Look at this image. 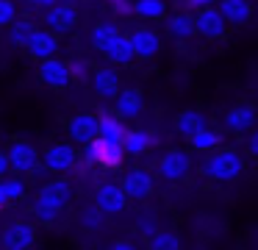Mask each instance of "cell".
I'll return each instance as SVG.
<instances>
[{
  "label": "cell",
  "mask_w": 258,
  "mask_h": 250,
  "mask_svg": "<svg viewBox=\"0 0 258 250\" xmlns=\"http://www.w3.org/2000/svg\"><path fill=\"white\" fill-rule=\"evenodd\" d=\"M136 228H139V231L145 233V236H153V233L158 231V222H156V217H139Z\"/></svg>",
  "instance_id": "obj_34"
},
{
  "label": "cell",
  "mask_w": 258,
  "mask_h": 250,
  "mask_svg": "<svg viewBox=\"0 0 258 250\" xmlns=\"http://www.w3.org/2000/svg\"><path fill=\"white\" fill-rule=\"evenodd\" d=\"M45 189L50 194H56L58 200H64V203H70V200H73V183H70L67 178H56V181L45 183Z\"/></svg>",
  "instance_id": "obj_32"
},
{
  "label": "cell",
  "mask_w": 258,
  "mask_h": 250,
  "mask_svg": "<svg viewBox=\"0 0 258 250\" xmlns=\"http://www.w3.org/2000/svg\"><path fill=\"white\" fill-rule=\"evenodd\" d=\"M92 89H95V94L103 100L117 97V92L122 89L119 86V72L114 70V67H100V70H95V75H92Z\"/></svg>",
  "instance_id": "obj_18"
},
{
  "label": "cell",
  "mask_w": 258,
  "mask_h": 250,
  "mask_svg": "<svg viewBox=\"0 0 258 250\" xmlns=\"http://www.w3.org/2000/svg\"><path fill=\"white\" fill-rule=\"evenodd\" d=\"M45 25L53 33H70L78 25V9L73 3H67V0H58V3H53L45 11Z\"/></svg>",
  "instance_id": "obj_5"
},
{
  "label": "cell",
  "mask_w": 258,
  "mask_h": 250,
  "mask_svg": "<svg viewBox=\"0 0 258 250\" xmlns=\"http://www.w3.org/2000/svg\"><path fill=\"white\" fill-rule=\"evenodd\" d=\"M255 125V109L252 106H233V109L225 114V128L233 133H244Z\"/></svg>",
  "instance_id": "obj_19"
},
{
  "label": "cell",
  "mask_w": 258,
  "mask_h": 250,
  "mask_svg": "<svg viewBox=\"0 0 258 250\" xmlns=\"http://www.w3.org/2000/svg\"><path fill=\"white\" fill-rule=\"evenodd\" d=\"M9 170H12V167H9V156H6V150H0V178L6 175Z\"/></svg>",
  "instance_id": "obj_40"
},
{
  "label": "cell",
  "mask_w": 258,
  "mask_h": 250,
  "mask_svg": "<svg viewBox=\"0 0 258 250\" xmlns=\"http://www.w3.org/2000/svg\"><path fill=\"white\" fill-rule=\"evenodd\" d=\"M219 142H222V139H219V133L217 131H211V128H200V131H195L189 136V144L195 150H203V153H208V150H217L219 147Z\"/></svg>",
  "instance_id": "obj_26"
},
{
  "label": "cell",
  "mask_w": 258,
  "mask_h": 250,
  "mask_svg": "<svg viewBox=\"0 0 258 250\" xmlns=\"http://www.w3.org/2000/svg\"><path fill=\"white\" fill-rule=\"evenodd\" d=\"M28 3L34 6V9H42V11H45V9H50L53 3H58V0H28Z\"/></svg>",
  "instance_id": "obj_41"
},
{
  "label": "cell",
  "mask_w": 258,
  "mask_h": 250,
  "mask_svg": "<svg viewBox=\"0 0 258 250\" xmlns=\"http://www.w3.org/2000/svg\"><path fill=\"white\" fill-rule=\"evenodd\" d=\"M167 20V31L172 39H191L197 33L195 28V17L186 14V11H178V14H167L164 17Z\"/></svg>",
  "instance_id": "obj_22"
},
{
  "label": "cell",
  "mask_w": 258,
  "mask_h": 250,
  "mask_svg": "<svg viewBox=\"0 0 258 250\" xmlns=\"http://www.w3.org/2000/svg\"><path fill=\"white\" fill-rule=\"evenodd\" d=\"M64 200H58L56 194H50L47 189H42L39 194H36L34 200V217L42 222V225H53V222L58 220V214L64 211Z\"/></svg>",
  "instance_id": "obj_14"
},
{
  "label": "cell",
  "mask_w": 258,
  "mask_h": 250,
  "mask_svg": "<svg viewBox=\"0 0 258 250\" xmlns=\"http://www.w3.org/2000/svg\"><path fill=\"white\" fill-rule=\"evenodd\" d=\"M100 53L106 56L111 64H119V67L131 64V61L136 59V56H134V44H131V36H128V33H119V31L114 33L106 44H103Z\"/></svg>",
  "instance_id": "obj_12"
},
{
  "label": "cell",
  "mask_w": 258,
  "mask_h": 250,
  "mask_svg": "<svg viewBox=\"0 0 258 250\" xmlns=\"http://www.w3.org/2000/svg\"><path fill=\"white\" fill-rule=\"evenodd\" d=\"M147 247L150 250H175V247H180V239L172 231H156L153 236H147Z\"/></svg>",
  "instance_id": "obj_27"
},
{
  "label": "cell",
  "mask_w": 258,
  "mask_h": 250,
  "mask_svg": "<svg viewBox=\"0 0 258 250\" xmlns=\"http://www.w3.org/2000/svg\"><path fill=\"white\" fill-rule=\"evenodd\" d=\"M150 144H153V133L150 131H142V128L125 131V136H122V150L128 156H142Z\"/></svg>",
  "instance_id": "obj_23"
},
{
  "label": "cell",
  "mask_w": 258,
  "mask_h": 250,
  "mask_svg": "<svg viewBox=\"0 0 258 250\" xmlns=\"http://www.w3.org/2000/svg\"><path fill=\"white\" fill-rule=\"evenodd\" d=\"M191 170V159L186 150H167V153L161 156V161H158V175L164 178V181H183L186 175H189Z\"/></svg>",
  "instance_id": "obj_7"
},
{
  "label": "cell",
  "mask_w": 258,
  "mask_h": 250,
  "mask_svg": "<svg viewBox=\"0 0 258 250\" xmlns=\"http://www.w3.org/2000/svg\"><path fill=\"white\" fill-rule=\"evenodd\" d=\"M39 78H42V83H47L50 89H64L70 81H73L70 64H64V61L56 59V56L39 61Z\"/></svg>",
  "instance_id": "obj_10"
},
{
  "label": "cell",
  "mask_w": 258,
  "mask_h": 250,
  "mask_svg": "<svg viewBox=\"0 0 258 250\" xmlns=\"http://www.w3.org/2000/svg\"><path fill=\"white\" fill-rule=\"evenodd\" d=\"M219 11H222L225 22H230V25H244L252 17V3L250 0H219Z\"/></svg>",
  "instance_id": "obj_21"
},
{
  "label": "cell",
  "mask_w": 258,
  "mask_h": 250,
  "mask_svg": "<svg viewBox=\"0 0 258 250\" xmlns=\"http://www.w3.org/2000/svg\"><path fill=\"white\" fill-rule=\"evenodd\" d=\"M67 3H73V0H67Z\"/></svg>",
  "instance_id": "obj_43"
},
{
  "label": "cell",
  "mask_w": 258,
  "mask_h": 250,
  "mask_svg": "<svg viewBox=\"0 0 258 250\" xmlns=\"http://www.w3.org/2000/svg\"><path fill=\"white\" fill-rule=\"evenodd\" d=\"M95 206L103 211V214H119V211H125V206H128V194H125V189L119 186V183H100L95 192Z\"/></svg>",
  "instance_id": "obj_8"
},
{
  "label": "cell",
  "mask_w": 258,
  "mask_h": 250,
  "mask_svg": "<svg viewBox=\"0 0 258 250\" xmlns=\"http://www.w3.org/2000/svg\"><path fill=\"white\" fill-rule=\"evenodd\" d=\"M117 31H119V28L114 25V22H97V25L92 28V47H95V50H103V44H106Z\"/></svg>",
  "instance_id": "obj_29"
},
{
  "label": "cell",
  "mask_w": 258,
  "mask_h": 250,
  "mask_svg": "<svg viewBox=\"0 0 258 250\" xmlns=\"http://www.w3.org/2000/svg\"><path fill=\"white\" fill-rule=\"evenodd\" d=\"M241 170H244V159H241L236 150H214L211 156L206 159V164H203V175L211 178V181H233V178L241 175Z\"/></svg>",
  "instance_id": "obj_1"
},
{
  "label": "cell",
  "mask_w": 258,
  "mask_h": 250,
  "mask_svg": "<svg viewBox=\"0 0 258 250\" xmlns=\"http://www.w3.org/2000/svg\"><path fill=\"white\" fill-rule=\"evenodd\" d=\"M206 125H208L206 117H203L197 109H186V111H180L178 120H175V131H178L183 139H189L195 131H200V128H206Z\"/></svg>",
  "instance_id": "obj_24"
},
{
  "label": "cell",
  "mask_w": 258,
  "mask_h": 250,
  "mask_svg": "<svg viewBox=\"0 0 258 250\" xmlns=\"http://www.w3.org/2000/svg\"><path fill=\"white\" fill-rule=\"evenodd\" d=\"M117 14H134V0H108Z\"/></svg>",
  "instance_id": "obj_36"
},
{
  "label": "cell",
  "mask_w": 258,
  "mask_h": 250,
  "mask_svg": "<svg viewBox=\"0 0 258 250\" xmlns=\"http://www.w3.org/2000/svg\"><path fill=\"white\" fill-rule=\"evenodd\" d=\"M70 75L78 78V81H86V78H89V67H86L84 61H73V64H70Z\"/></svg>",
  "instance_id": "obj_35"
},
{
  "label": "cell",
  "mask_w": 258,
  "mask_h": 250,
  "mask_svg": "<svg viewBox=\"0 0 258 250\" xmlns=\"http://www.w3.org/2000/svg\"><path fill=\"white\" fill-rule=\"evenodd\" d=\"M6 156H9V167H12L17 175H28V172H34L36 167L42 164L39 150H36L31 142H23V139L12 142V147L6 150Z\"/></svg>",
  "instance_id": "obj_3"
},
{
  "label": "cell",
  "mask_w": 258,
  "mask_h": 250,
  "mask_svg": "<svg viewBox=\"0 0 258 250\" xmlns=\"http://www.w3.org/2000/svg\"><path fill=\"white\" fill-rule=\"evenodd\" d=\"M131 44H134V56L136 59H156V53L161 50V36H158L153 28L147 25H139L134 28V33H131Z\"/></svg>",
  "instance_id": "obj_11"
},
{
  "label": "cell",
  "mask_w": 258,
  "mask_h": 250,
  "mask_svg": "<svg viewBox=\"0 0 258 250\" xmlns=\"http://www.w3.org/2000/svg\"><path fill=\"white\" fill-rule=\"evenodd\" d=\"M247 150H250V156H255V159H258V131L247 139Z\"/></svg>",
  "instance_id": "obj_38"
},
{
  "label": "cell",
  "mask_w": 258,
  "mask_h": 250,
  "mask_svg": "<svg viewBox=\"0 0 258 250\" xmlns=\"http://www.w3.org/2000/svg\"><path fill=\"white\" fill-rule=\"evenodd\" d=\"M0 244L9 250H25V247H34L36 244V231L34 225H28V222H12V225H6V231L0 233Z\"/></svg>",
  "instance_id": "obj_9"
},
{
  "label": "cell",
  "mask_w": 258,
  "mask_h": 250,
  "mask_svg": "<svg viewBox=\"0 0 258 250\" xmlns=\"http://www.w3.org/2000/svg\"><path fill=\"white\" fill-rule=\"evenodd\" d=\"M67 133L75 144H86L92 139H97V114H89V111L75 114L67 125Z\"/></svg>",
  "instance_id": "obj_16"
},
{
  "label": "cell",
  "mask_w": 258,
  "mask_h": 250,
  "mask_svg": "<svg viewBox=\"0 0 258 250\" xmlns=\"http://www.w3.org/2000/svg\"><path fill=\"white\" fill-rule=\"evenodd\" d=\"M42 164H45V170L50 172H70L75 164H78V150H75V144L70 142H56L50 144V147L45 150V156H42Z\"/></svg>",
  "instance_id": "obj_4"
},
{
  "label": "cell",
  "mask_w": 258,
  "mask_h": 250,
  "mask_svg": "<svg viewBox=\"0 0 258 250\" xmlns=\"http://www.w3.org/2000/svg\"><path fill=\"white\" fill-rule=\"evenodd\" d=\"M217 3V0H186V6H189V9H206V6H214Z\"/></svg>",
  "instance_id": "obj_37"
},
{
  "label": "cell",
  "mask_w": 258,
  "mask_h": 250,
  "mask_svg": "<svg viewBox=\"0 0 258 250\" xmlns=\"http://www.w3.org/2000/svg\"><path fill=\"white\" fill-rule=\"evenodd\" d=\"M31 33H34V22L28 20H20V22H12V31H9V39H12L14 47H25L31 39Z\"/></svg>",
  "instance_id": "obj_28"
},
{
  "label": "cell",
  "mask_w": 258,
  "mask_h": 250,
  "mask_svg": "<svg viewBox=\"0 0 258 250\" xmlns=\"http://www.w3.org/2000/svg\"><path fill=\"white\" fill-rule=\"evenodd\" d=\"M195 28H197V33H200V36H206V39H222L225 33H228V22H225L222 11L214 9V6L197 9Z\"/></svg>",
  "instance_id": "obj_6"
},
{
  "label": "cell",
  "mask_w": 258,
  "mask_h": 250,
  "mask_svg": "<svg viewBox=\"0 0 258 250\" xmlns=\"http://www.w3.org/2000/svg\"><path fill=\"white\" fill-rule=\"evenodd\" d=\"M134 14L139 20L158 22L167 17V0H134Z\"/></svg>",
  "instance_id": "obj_25"
},
{
  "label": "cell",
  "mask_w": 258,
  "mask_h": 250,
  "mask_svg": "<svg viewBox=\"0 0 258 250\" xmlns=\"http://www.w3.org/2000/svg\"><path fill=\"white\" fill-rule=\"evenodd\" d=\"M145 109V97H142L139 89L128 86V89H119L117 97H114V111H117L122 120H136Z\"/></svg>",
  "instance_id": "obj_15"
},
{
  "label": "cell",
  "mask_w": 258,
  "mask_h": 250,
  "mask_svg": "<svg viewBox=\"0 0 258 250\" xmlns=\"http://www.w3.org/2000/svg\"><path fill=\"white\" fill-rule=\"evenodd\" d=\"M103 211L97 209V206H86V209H81V214H78V222L86 228V231H97V228L103 225Z\"/></svg>",
  "instance_id": "obj_30"
},
{
  "label": "cell",
  "mask_w": 258,
  "mask_h": 250,
  "mask_svg": "<svg viewBox=\"0 0 258 250\" xmlns=\"http://www.w3.org/2000/svg\"><path fill=\"white\" fill-rule=\"evenodd\" d=\"M131 247H134L131 239H117V242H111V250H131Z\"/></svg>",
  "instance_id": "obj_39"
},
{
  "label": "cell",
  "mask_w": 258,
  "mask_h": 250,
  "mask_svg": "<svg viewBox=\"0 0 258 250\" xmlns=\"http://www.w3.org/2000/svg\"><path fill=\"white\" fill-rule=\"evenodd\" d=\"M25 50H28L34 59H39V61H42V59H50V56L58 53V33H53L50 28H47V31L34 28V33H31Z\"/></svg>",
  "instance_id": "obj_13"
},
{
  "label": "cell",
  "mask_w": 258,
  "mask_h": 250,
  "mask_svg": "<svg viewBox=\"0 0 258 250\" xmlns=\"http://www.w3.org/2000/svg\"><path fill=\"white\" fill-rule=\"evenodd\" d=\"M9 203V197H6V192H3V183H0V206H6Z\"/></svg>",
  "instance_id": "obj_42"
},
{
  "label": "cell",
  "mask_w": 258,
  "mask_h": 250,
  "mask_svg": "<svg viewBox=\"0 0 258 250\" xmlns=\"http://www.w3.org/2000/svg\"><path fill=\"white\" fill-rule=\"evenodd\" d=\"M125 131L128 128L122 125V120H119L117 111H103V114H97V136L100 139H111V142H122Z\"/></svg>",
  "instance_id": "obj_20"
},
{
  "label": "cell",
  "mask_w": 258,
  "mask_h": 250,
  "mask_svg": "<svg viewBox=\"0 0 258 250\" xmlns=\"http://www.w3.org/2000/svg\"><path fill=\"white\" fill-rule=\"evenodd\" d=\"M119 186L125 189V194L131 200H145L153 192V175L147 170H131V172H125Z\"/></svg>",
  "instance_id": "obj_17"
},
{
  "label": "cell",
  "mask_w": 258,
  "mask_h": 250,
  "mask_svg": "<svg viewBox=\"0 0 258 250\" xmlns=\"http://www.w3.org/2000/svg\"><path fill=\"white\" fill-rule=\"evenodd\" d=\"M14 17H17V9H14L12 0H0V28H3V25H12Z\"/></svg>",
  "instance_id": "obj_33"
},
{
  "label": "cell",
  "mask_w": 258,
  "mask_h": 250,
  "mask_svg": "<svg viewBox=\"0 0 258 250\" xmlns=\"http://www.w3.org/2000/svg\"><path fill=\"white\" fill-rule=\"evenodd\" d=\"M0 183H3V192H6V197L9 200H20L25 194V181H23V175H12V178H0Z\"/></svg>",
  "instance_id": "obj_31"
},
{
  "label": "cell",
  "mask_w": 258,
  "mask_h": 250,
  "mask_svg": "<svg viewBox=\"0 0 258 250\" xmlns=\"http://www.w3.org/2000/svg\"><path fill=\"white\" fill-rule=\"evenodd\" d=\"M122 142H111V139H92V142L84 144V159L89 164H97V167H106V170H114V167L122 164Z\"/></svg>",
  "instance_id": "obj_2"
}]
</instances>
